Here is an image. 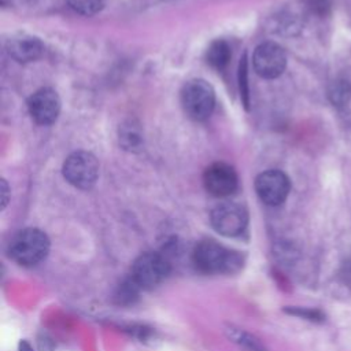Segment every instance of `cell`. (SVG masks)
<instances>
[{
  "mask_svg": "<svg viewBox=\"0 0 351 351\" xmlns=\"http://www.w3.org/2000/svg\"><path fill=\"white\" fill-rule=\"evenodd\" d=\"M7 51L12 59L21 63L33 62L44 52V44L38 37L30 34H18L8 40Z\"/></svg>",
  "mask_w": 351,
  "mask_h": 351,
  "instance_id": "8fae6325",
  "label": "cell"
},
{
  "mask_svg": "<svg viewBox=\"0 0 351 351\" xmlns=\"http://www.w3.org/2000/svg\"><path fill=\"white\" fill-rule=\"evenodd\" d=\"M169 271L170 266L165 256L156 252H145L133 263L132 284L136 288H152L160 284Z\"/></svg>",
  "mask_w": 351,
  "mask_h": 351,
  "instance_id": "5b68a950",
  "label": "cell"
},
{
  "mask_svg": "<svg viewBox=\"0 0 351 351\" xmlns=\"http://www.w3.org/2000/svg\"><path fill=\"white\" fill-rule=\"evenodd\" d=\"M119 143L128 151H138L143 147L144 137L140 125L134 121L125 122L119 128Z\"/></svg>",
  "mask_w": 351,
  "mask_h": 351,
  "instance_id": "7c38bea8",
  "label": "cell"
},
{
  "mask_svg": "<svg viewBox=\"0 0 351 351\" xmlns=\"http://www.w3.org/2000/svg\"><path fill=\"white\" fill-rule=\"evenodd\" d=\"M252 63L258 75L271 80L281 75L285 70L287 56L278 44L267 41L256 47Z\"/></svg>",
  "mask_w": 351,
  "mask_h": 351,
  "instance_id": "52a82bcc",
  "label": "cell"
},
{
  "mask_svg": "<svg viewBox=\"0 0 351 351\" xmlns=\"http://www.w3.org/2000/svg\"><path fill=\"white\" fill-rule=\"evenodd\" d=\"M63 176L75 188L89 189L97 180L99 162L90 152H73L63 163Z\"/></svg>",
  "mask_w": 351,
  "mask_h": 351,
  "instance_id": "277c9868",
  "label": "cell"
},
{
  "mask_svg": "<svg viewBox=\"0 0 351 351\" xmlns=\"http://www.w3.org/2000/svg\"><path fill=\"white\" fill-rule=\"evenodd\" d=\"M8 203V185L5 180H1V208H4Z\"/></svg>",
  "mask_w": 351,
  "mask_h": 351,
  "instance_id": "ac0fdd59",
  "label": "cell"
},
{
  "mask_svg": "<svg viewBox=\"0 0 351 351\" xmlns=\"http://www.w3.org/2000/svg\"><path fill=\"white\" fill-rule=\"evenodd\" d=\"M350 93H351V89H350L348 84L344 82V81L335 82L332 89L329 90V96H330L332 101L336 103V104L344 103L347 100V97L350 96Z\"/></svg>",
  "mask_w": 351,
  "mask_h": 351,
  "instance_id": "9a60e30c",
  "label": "cell"
},
{
  "mask_svg": "<svg viewBox=\"0 0 351 351\" xmlns=\"http://www.w3.org/2000/svg\"><path fill=\"white\" fill-rule=\"evenodd\" d=\"M181 103L185 114L189 118L195 121H204L214 110V89L204 80H191L181 90Z\"/></svg>",
  "mask_w": 351,
  "mask_h": 351,
  "instance_id": "3957f363",
  "label": "cell"
},
{
  "mask_svg": "<svg viewBox=\"0 0 351 351\" xmlns=\"http://www.w3.org/2000/svg\"><path fill=\"white\" fill-rule=\"evenodd\" d=\"M71 10L81 15H93L99 12L103 5L104 0H67Z\"/></svg>",
  "mask_w": 351,
  "mask_h": 351,
  "instance_id": "5bb4252c",
  "label": "cell"
},
{
  "mask_svg": "<svg viewBox=\"0 0 351 351\" xmlns=\"http://www.w3.org/2000/svg\"><path fill=\"white\" fill-rule=\"evenodd\" d=\"M330 5H332V0H310L308 1V7L311 8V11L318 15L326 14Z\"/></svg>",
  "mask_w": 351,
  "mask_h": 351,
  "instance_id": "e0dca14e",
  "label": "cell"
},
{
  "mask_svg": "<svg viewBox=\"0 0 351 351\" xmlns=\"http://www.w3.org/2000/svg\"><path fill=\"white\" fill-rule=\"evenodd\" d=\"M248 223L247 210L234 202H225L214 207L211 211L213 228L228 237L243 233Z\"/></svg>",
  "mask_w": 351,
  "mask_h": 351,
  "instance_id": "8992f818",
  "label": "cell"
},
{
  "mask_svg": "<svg viewBox=\"0 0 351 351\" xmlns=\"http://www.w3.org/2000/svg\"><path fill=\"white\" fill-rule=\"evenodd\" d=\"M291 184L285 173L280 170H266L255 180V189L261 200L269 206L281 204L289 192Z\"/></svg>",
  "mask_w": 351,
  "mask_h": 351,
  "instance_id": "ba28073f",
  "label": "cell"
},
{
  "mask_svg": "<svg viewBox=\"0 0 351 351\" xmlns=\"http://www.w3.org/2000/svg\"><path fill=\"white\" fill-rule=\"evenodd\" d=\"M32 118L40 125H51L56 121L60 111L58 93L51 88H41L34 92L27 101Z\"/></svg>",
  "mask_w": 351,
  "mask_h": 351,
  "instance_id": "30bf717a",
  "label": "cell"
},
{
  "mask_svg": "<svg viewBox=\"0 0 351 351\" xmlns=\"http://www.w3.org/2000/svg\"><path fill=\"white\" fill-rule=\"evenodd\" d=\"M203 184L206 191L213 196L225 197L237 189L239 178L232 166L223 162H217L204 170Z\"/></svg>",
  "mask_w": 351,
  "mask_h": 351,
  "instance_id": "9c48e42d",
  "label": "cell"
},
{
  "mask_svg": "<svg viewBox=\"0 0 351 351\" xmlns=\"http://www.w3.org/2000/svg\"><path fill=\"white\" fill-rule=\"evenodd\" d=\"M239 80H240V92L243 96V103L248 108V84H247V58L245 55L243 56L240 62V69H239Z\"/></svg>",
  "mask_w": 351,
  "mask_h": 351,
  "instance_id": "2e32d148",
  "label": "cell"
},
{
  "mask_svg": "<svg viewBox=\"0 0 351 351\" xmlns=\"http://www.w3.org/2000/svg\"><path fill=\"white\" fill-rule=\"evenodd\" d=\"M230 59V48L226 41L215 40L210 44L206 52L207 63L215 70H222L226 67Z\"/></svg>",
  "mask_w": 351,
  "mask_h": 351,
  "instance_id": "4fadbf2b",
  "label": "cell"
},
{
  "mask_svg": "<svg viewBox=\"0 0 351 351\" xmlns=\"http://www.w3.org/2000/svg\"><path fill=\"white\" fill-rule=\"evenodd\" d=\"M193 263L207 274L233 273L241 267V256L214 240H203L193 250Z\"/></svg>",
  "mask_w": 351,
  "mask_h": 351,
  "instance_id": "6da1fadb",
  "label": "cell"
},
{
  "mask_svg": "<svg viewBox=\"0 0 351 351\" xmlns=\"http://www.w3.org/2000/svg\"><path fill=\"white\" fill-rule=\"evenodd\" d=\"M49 251V240L40 229L21 230L10 244V256L22 266L40 263Z\"/></svg>",
  "mask_w": 351,
  "mask_h": 351,
  "instance_id": "7a4b0ae2",
  "label": "cell"
}]
</instances>
